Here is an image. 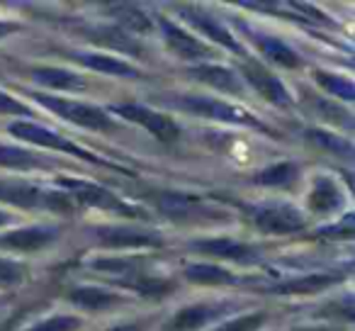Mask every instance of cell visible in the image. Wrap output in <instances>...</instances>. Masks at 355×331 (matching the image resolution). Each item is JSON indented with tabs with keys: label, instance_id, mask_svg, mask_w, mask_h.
Listing matches in <instances>:
<instances>
[{
	"label": "cell",
	"instance_id": "8",
	"mask_svg": "<svg viewBox=\"0 0 355 331\" xmlns=\"http://www.w3.org/2000/svg\"><path fill=\"white\" fill-rule=\"evenodd\" d=\"M195 251L209 253V256L227 258V261H236L243 266H251L261 258V251L246 241H236V239H205V241L193 244Z\"/></svg>",
	"mask_w": 355,
	"mask_h": 331
},
{
	"label": "cell",
	"instance_id": "20",
	"mask_svg": "<svg viewBox=\"0 0 355 331\" xmlns=\"http://www.w3.org/2000/svg\"><path fill=\"white\" fill-rule=\"evenodd\" d=\"M185 278L198 285H232L236 278L227 271V268L212 266V263H193L185 268Z\"/></svg>",
	"mask_w": 355,
	"mask_h": 331
},
{
	"label": "cell",
	"instance_id": "19",
	"mask_svg": "<svg viewBox=\"0 0 355 331\" xmlns=\"http://www.w3.org/2000/svg\"><path fill=\"white\" fill-rule=\"evenodd\" d=\"M69 300L85 307V309H107V307L119 305L122 297L110 290H103V287H78V290H71Z\"/></svg>",
	"mask_w": 355,
	"mask_h": 331
},
{
	"label": "cell",
	"instance_id": "9",
	"mask_svg": "<svg viewBox=\"0 0 355 331\" xmlns=\"http://www.w3.org/2000/svg\"><path fill=\"white\" fill-rule=\"evenodd\" d=\"M98 239L105 246H112V248H148L163 244V239L158 234L141 227H107V229H100Z\"/></svg>",
	"mask_w": 355,
	"mask_h": 331
},
{
	"label": "cell",
	"instance_id": "22",
	"mask_svg": "<svg viewBox=\"0 0 355 331\" xmlns=\"http://www.w3.org/2000/svg\"><path fill=\"white\" fill-rule=\"evenodd\" d=\"M253 40H256L258 49H261L270 61H275L277 66H285V69L300 66V56H297L285 42L275 40V37H263V35H256Z\"/></svg>",
	"mask_w": 355,
	"mask_h": 331
},
{
	"label": "cell",
	"instance_id": "31",
	"mask_svg": "<svg viewBox=\"0 0 355 331\" xmlns=\"http://www.w3.org/2000/svg\"><path fill=\"white\" fill-rule=\"evenodd\" d=\"M78 326H80V319H78V316L56 314V316H49V319L40 321V324H35L30 331H76Z\"/></svg>",
	"mask_w": 355,
	"mask_h": 331
},
{
	"label": "cell",
	"instance_id": "26",
	"mask_svg": "<svg viewBox=\"0 0 355 331\" xmlns=\"http://www.w3.org/2000/svg\"><path fill=\"white\" fill-rule=\"evenodd\" d=\"M88 35L93 37L98 44L112 46V49L129 51V54H139L137 42H134L124 30H119V27H95V30H90Z\"/></svg>",
	"mask_w": 355,
	"mask_h": 331
},
{
	"label": "cell",
	"instance_id": "33",
	"mask_svg": "<svg viewBox=\"0 0 355 331\" xmlns=\"http://www.w3.org/2000/svg\"><path fill=\"white\" fill-rule=\"evenodd\" d=\"M25 278V268L15 261H8V258H0V287H10Z\"/></svg>",
	"mask_w": 355,
	"mask_h": 331
},
{
	"label": "cell",
	"instance_id": "5",
	"mask_svg": "<svg viewBox=\"0 0 355 331\" xmlns=\"http://www.w3.org/2000/svg\"><path fill=\"white\" fill-rule=\"evenodd\" d=\"M112 112L124 119H129V122L141 124L144 129H148V132H151L156 139H161V142H175L178 134H180L178 124L173 122L168 114L153 112V110L146 108V105H134V103L112 105Z\"/></svg>",
	"mask_w": 355,
	"mask_h": 331
},
{
	"label": "cell",
	"instance_id": "4",
	"mask_svg": "<svg viewBox=\"0 0 355 331\" xmlns=\"http://www.w3.org/2000/svg\"><path fill=\"white\" fill-rule=\"evenodd\" d=\"M246 210L251 222L266 234H295L304 227V217L290 205H258Z\"/></svg>",
	"mask_w": 355,
	"mask_h": 331
},
{
	"label": "cell",
	"instance_id": "14",
	"mask_svg": "<svg viewBox=\"0 0 355 331\" xmlns=\"http://www.w3.org/2000/svg\"><path fill=\"white\" fill-rule=\"evenodd\" d=\"M180 15H183L193 27H198L200 32H205L207 37H212L217 44L227 46V49L236 51V54L241 51V44L229 35V30H224V25H219V22L214 20V17H209L207 12L195 10V8H180Z\"/></svg>",
	"mask_w": 355,
	"mask_h": 331
},
{
	"label": "cell",
	"instance_id": "15",
	"mask_svg": "<svg viewBox=\"0 0 355 331\" xmlns=\"http://www.w3.org/2000/svg\"><path fill=\"white\" fill-rule=\"evenodd\" d=\"M343 205V193H340L338 183L326 176L314 180V188L309 193V207L319 214H326V212H334Z\"/></svg>",
	"mask_w": 355,
	"mask_h": 331
},
{
	"label": "cell",
	"instance_id": "13",
	"mask_svg": "<svg viewBox=\"0 0 355 331\" xmlns=\"http://www.w3.org/2000/svg\"><path fill=\"white\" fill-rule=\"evenodd\" d=\"M232 307L229 305H193V307H185L180 309L175 316L171 319L168 329L171 331H195L200 326H205L207 321L217 319L222 316L224 312H229Z\"/></svg>",
	"mask_w": 355,
	"mask_h": 331
},
{
	"label": "cell",
	"instance_id": "38",
	"mask_svg": "<svg viewBox=\"0 0 355 331\" xmlns=\"http://www.w3.org/2000/svg\"><path fill=\"white\" fill-rule=\"evenodd\" d=\"M8 219H10V217H8V214H6V212H0V224H6V222H8Z\"/></svg>",
	"mask_w": 355,
	"mask_h": 331
},
{
	"label": "cell",
	"instance_id": "27",
	"mask_svg": "<svg viewBox=\"0 0 355 331\" xmlns=\"http://www.w3.org/2000/svg\"><path fill=\"white\" fill-rule=\"evenodd\" d=\"M314 146L324 148L329 153H336V156H343V158H350L353 156V144L343 137H336L331 132H324V129H306L304 134Z\"/></svg>",
	"mask_w": 355,
	"mask_h": 331
},
{
	"label": "cell",
	"instance_id": "21",
	"mask_svg": "<svg viewBox=\"0 0 355 331\" xmlns=\"http://www.w3.org/2000/svg\"><path fill=\"white\" fill-rule=\"evenodd\" d=\"M158 207H161V212H166L168 217L185 219V217H190V214L200 212L202 203H200L198 198H190V195L163 193V195H158Z\"/></svg>",
	"mask_w": 355,
	"mask_h": 331
},
{
	"label": "cell",
	"instance_id": "35",
	"mask_svg": "<svg viewBox=\"0 0 355 331\" xmlns=\"http://www.w3.org/2000/svg\"><path fill=\"white\" fill-rule=\"evenodd\" d=\"M0 114H30V110H27L20 100L0 93Z\"/></svg>",
	"mask_w": 355,
	"mask_h": 331
},
{
	"label": "cell",
	"instance_id": "29",
	"mask_svg": "<svg viewBox=\"0 0 355 331\" xmlns=\"http://www.w3.org/2000/svg\"><path fill=\"white\" fill-rule=\"evenodd\" d=\"M124 285L134 287V290H137L139 295H144V297H161V295H166V292L173 290V282L141 275V273H134V275L124 278Z\"/></svg>",
	"mask_w": 355,
	"mask_h": 331
},
{
	"label": "cell",
	"instance_id": "24",
	"mask_svg": "<svg viewBox=\"0 0 355 331\" xmlns=\"http://www.w3.org/2000/svg\"><path fill=\"white\" fill-rule=\"evenodd\" d=\"M110 15L117 20V27L124 32H151V20L134 6H110Z\"/></svg>",
	"mask_w": 355,
	"mask_h": 331
},
{
	"label": "cell",
	"instance_id": "17",
	"mask_svg": "<svg viewBox=\"0 0 355 331\" xmlns=\"http://www.w3.org/2000/svg\"><path fill=\"white\" fill-rule=\"evenodd\" d=\"M32 78L44 88L54 90H83L85 80L78 78L76 74L64 69H54V66H44V69H32Z\"/></svg>",
	"mask_w": 355,
	"mask_h": 331
},
{
	"label": "cell",
	"instance_id": "12",
	"mask_svg": "<svg viewBox=\"0 0 355 331\" xmlns=\"http://www.w3.org/2000/svg\"><path fill=\"white\" fill-rule=\"evenodd\" d=\"M161 30H163V37H166L168 46H171L175 54L185 56V59H209V56H212V49H207L200 40H195L193 35H188V32L180 30L178 25H173L168 17H161Z\"/></svg>",
	"mask_w": 355,
	"mask_h": 331
},
{
	"label": "cell",
	"instance_id": "16",
	"mask_svg": "<svg viewBox=\"0 0 355 331\" xmlns=\"http://www.w3.org/2000/svg\"><path fill=\"white\" fill-rule=\"evenodd\" d=\"M190 76L207 85H214V88L224 90V93H239L241 90V83H239V76L234 74L227 66H212V64H200L195 69H190Z\"/></svg>",
	"mask_w": 355,
	"mask_h": 331
},
{
	"label": "cell",
	"instance_id": "37",
	"mask_svg": "<svg viewBox=\"0 0 355 331\" xmlns=\"http://www.w3.org/2000/svg\"><path fill=\"white\" fill-rule=\"evenodd\" d=\"M110 331H141V326L139 324H122V326H114V329Z\"/></svg>",
	"mask_w": 355,
	"mask_h": 331
},
{
	"label": "cell",
	"instance_id": "7",
	"mask_svg": "<svg viewBox=\"0 0 355 331\" xmlns=\"http://www.w3.org/2000/svg\"><path fill=\"white\" fill-rule=\"evenodd\" d=\"M10 134H12V137H17V139H22V142L40 144V146H49V148H59V151H69V153H73V156H78V158H90V161H93V156H90V153H85L83 148H78L76 144L61 139L59 134L49 132V129L42 127V124L12 122L10 124Z\"/></svg>",
	"mask_w": 355,
	"mask_h": 331
},
{
	"label": "cell",
	"instance_id": "10",
	"mask_svg": "<svg viewBox=\"0 0 355 331\" xmlns=\"http://www.w3.org/2000/svg\"><path fill=\"white\" fill-rule=\"evenodd\" d=\"M243 76H246L248 83H251L266 100L280 105V108H290L292 105V98H290V93H287V88L282 85V80H277L275 76L270 74V71L261 69V66H256V64H246L243 66Z\"/></svg>",
	"mask_w": 355,
	"mask_h": 331
},
{
	"label": "cell",
	"instance_id": "2",
	"mask_svg": "<svg viewBox=\"0 0 355 331\" xmlns=\"http://www.w3.org/2000/svg\"><path fill=\"white\" fill-rule=\"evenodd\" d=\"M35 100L40 105H44L46 110H51L59 117L76 122L80 127L88 129H110L112 127V119L105 110L95 108V105H85V103H76V100H66V98H56V95H42L35 93Z\"/></svg>",
	"mask_w": 355,
	"mask_h": 331
},
{
	"label": "cell",
	"instance_id": "36",
	"mask_svg": "<svg viewBox=\"0 0 355 331\" xmlns=\"http://www.w3.org/2000/svg\"><path fill=\"white\" fill-rule=\"evenodd\" d=\"M15 30H17L15 22H0V37L10 35V32H15Z\"/></svg>",
	"mask_w": 355,
	"mask_h": 331
},
{
	"label": "cell",
	"instance_id": "23",
	"mask_svg": "<svg viewBox=\"0 0 355 331\" xmlns=\"http://www.w3.org/2000/svg\"><path fill=\"white\" fill-rule=\"evenodd\" d=\"M338 282V278L334 275H306L300 280H287L280 285H272L270 292H280V295H304V292H319L324 287Z\"/></svg>",
	"mask_w": 355,
	"mask_h": 331
},
{
	"label": "cell",
	"instance_id": "11",
	"mask_svg": "<svg viewBox=\"0 0 355 331\" xmlns=\"http://www.w3.org/2000/svg\"><path fill=\"white\" fill-rule=\"evenodd\" d=\"M56 239V229L51 227H27V229H15L10 234L0 237V248H12V251H40V248L49 246Z\"/></svg>",
	"mask_w": 355,
	"mask_h": 331
},
{
	"label": "cell",
	"instance_id": "6",
	"mask_svg": "<svg viewBox=\"0 0 355 331\" xmlns=\"http://www.w3.org/2000/svg\"><path fill=\"white\" fill-rule=\"evenodd\" d=\"M61 185L69 188V193L78 200L80 205H88V207H98V210H107V212H114V214H129L134 217V210L127 207L119 198H114L110 190H105L103 185H95V183H88V180H61Z\"/></svg>",
	"mask_w": 355,
	"mask_h": 331
},
{
	"label": "cell",
	"instance_id": "30",
	"mask_svg": "<svg viewBox=\"0 0 355 331\" xmlns=\"http://www.w3.org/2000/svg\"><path fill=\"white\" fill-rule=\"evenodd\" d=\"M314 78L319 80L321 88H326L329 93L338 95V98L343 100H355V85L350 78H343V76H334V74H324V71H319V74H314Z\"/></svg>",
	"mask_w": 355,
	"mask_h": 331
},
{
	"label": "cell",
	"instance_id": "3",
	"mask_svg": "<svg viewBox=\"0 0 355 331\" xmlns=\"http://www.w3.org/2000/svg\"><path fill=\"white\" fill-rule=\"evenodd\" d=\"M178 105L193 114H202V117L217 119V122H232V124H246L253 129H263V124L258 122L253 114H248L243 108H236L232 103H224V100L214 98H198V95H185V98L178 100Z\"/></svg>",
	"mask_w": 355,
	"mask_h": 331
},
{
	"label": "cell",
	"instance_id": "28",
	"mask_svg": "<svg viewBox=\"0 0 355 331\" xmlns=\"http://www.w3.org/2000/svg\"><path fill=\"white\" fill-rule=\"evenodd\" d=\"M0 166H3V169L30 171V169H37V166H40V158H37L35 153L25 151V148L0 144Z\"/></svg>",
	"mask_w": 355,
	"mask_h": 331
},
{
	"label": "cell",
	"instance_id": "25",
	"mask_svg": "<svg viewBox=\"0 0 355 331\" xmlns=\"http://www.w3.org/2000/svg\"><path fill=\"white\" fill-rule=\"evenodd\" d=\"M297 176H300V171H297L295 163H272L256 176V183L268 185V188H287V185L295 183Z\"/></svg>",
	"mask_w": 355,
	"mask_h": 331
},
{
	"label": "cell",
	"instance_id": "18",
	"mask_svg": "<svg viewBox=\"0 0 355 331\" xmlns=\"http://www.w3.org/2000/svg\"><path fill=\"white\" fill-rule=\"evenodd\" d=\"M73 61L83 64L85 69L100 71V74H110V76H137V69L129 66L127 61L114 59V56H105V54H71Z\"/></svg>",
	"mask_w": 355,
	"mask_h": 331
},
{
	"label": "cell",
	"instance_id": "1",
	"mask_svg": "<svg viewBox=\"0 0 355 331\" xmlns=\"http://www.w3.org/2000/svg\"><path fill=\"white\" fill-rule=\"evenodd\" d=\"M0 203H10L17 207H44L54 212H71V198L51 190H42L32 183H0Z\"/></svg>",
	"mask_w": 355,
	"mask_h": 331
},
{
	"label": "cell",
	"instance_id": "32",
	"mask_svg": "<svg viewBox=\"0 0 355 331\" xmlns=\"http://www.w3.org/2000/svg\"><path fill=\"white\" fill-rule=\"evenodd\" d=\"M263 319H266V314H243L234 321H227V324H222L214 331H258L263 326Z\"/></svg>",
	"mask_w": 355,
	"mask_h": 331
},
{
	"label": "cell",
	"instance_id": "34",
	"mask_svg": "<svg viewBox=\"0 0 355 331\" xmlns=\"http://www.w3.org/2000/svg\"><path fill=\"white\" fill-rule=\"evenodd\" d=\"M355 219H353V214H348V217L343 219L340 224H336V227H326V229H321V237H336V239H350L353 237V232H355Z\"/></svg>",
	"mask_w": 355,
	"mask_h": 331
}]
</instances>
